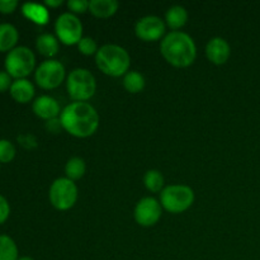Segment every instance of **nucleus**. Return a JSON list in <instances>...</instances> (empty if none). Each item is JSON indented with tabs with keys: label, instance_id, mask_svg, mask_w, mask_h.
<instances>
[{
	"label": "nucleus",
	"instance_id": "f03ea898",
	"mask_svg": "<svg viewBox=\"0 0 260 260\" xmlns=\"http://www.w3.org/2000/svg\"><path fill=\"white\" fill-rule=\"evenodd\" d=\"M160 53L168 63L174 68L184 69L194 62L197 46L189 35L182 30H172L161 40Z\"/></svg>",
	"mask_w": 260,
	"mask_h": 260
},
{
	"label": "nucleus",
	"instance_id": "f8f14e48",
	"mask_svg": "<svg viewBox=\"0 0 260 260\" xmlns=\"http://www.w3.org/2000/svg\"><path fill=\"white\" fill-rule=\"evenodd\" d=\"M206 56L213 65H223L231 56V47L225 38H211L206 45Z\"/></svg>",
	"mask_w": 260,
	"mask_h": 260
},
{
	"label": "nucleus",
	"instance_id": "c756f323",
	"mask_svg": "<svg viewBox=\"0 0 260 260\" xmlns=\"http://www.w3.org/2000/svg\"><path fill=\"white\" fill-rule=\"evenodd\" d=\"M12 76L7 73V71H0V93L9 90L12 86L13 80Z\"/></svg>",
	"mask_w": 260,
	"mask_h": 260
},
{
	"label": "nucleus",
	"instance_id": "2eb2a0df",
	"mask_svg": "<svg viewBox=\"0 0 260 260\" xmlns=\"http://www.w3.org/2000/svg\"><path fill=\"white\" fill-rule=\"evenodd\" d=\"M22 14L37 25H46L50 20V12L45 4L24 3L22 5Z\"/></svg>",
	"mask_w": 260,
	"mask_h": 260
},
{
	"label": "nucleus",
	"instance_id": "6e6552de",
	"mask_svg": "<svg viewBox=\"0 0 260 260\" xmlns=\"http://www.w3.org/2000/svg\"><path fill=\"white\" fill-rule=\"evenodd\" d=\"M66 78V70L62 62L55 58H50L37 66L35 71L36 84L41 89L52 90L58 88Z\"/></svg>",
	"mask_w": 260,
	"mask_h": 260
},
{
	"label": "nucleus",
	"instance_id": "a211bd4d",
	"mask_svg": "<svg viewBox=\"0 0 260 260\" xmlns=\"http://www.w3.org/2000/svg\"><path fill=\"white\" fill-rule=\"evenodd\" d=\"M19 32L10 23H0V52H10L17 47Z\"/></svg>",
	"mask_w": 260,
	"mask_h": 260
},
{
	"label": "nucleus",
	"instance_id": "9d476101",
	"mask_svg": "<svg viewBox=\"0 0 260 260\" xmlns=\"http://www.w3.org/2000/svg\"><path fill=\"white\" fill-rule=\"evenodd\" d=\"M161 205L152 197H144L136 203L134 211L135 221L142 228H151L161 218Z\"/></svg>",
	"mask_w": 260,
	"mask_h": 260
},
{
	"label": "nucleus",
	"instance_id": "1a4fd4ad",
	"mask_svg": "<svg viewBox=\"0 0 260 260\" xmlns=\"http://www.w3.org/2000/svg\"><path fill=\"white\" fill-rule=\"evenodd\" d=\"M55 33L57 40L66 46L78 45L83 38V23L73 13H62L55 22Z\"/></svg>",
	"mask_w": 260,
	"mask_h": 260
},
{
	"label": "nucleus",
	"instance_id": "f3484780",
	"mask_svg": "<svg viewBox=\"0 0 260 260\" xmlns=\"http://www.w3.org/2000/svg\"><path fill=\"white\" fill-rule=\"evenodd\" d=\"M36 48L40 55L45 56L48 60L56 56L60 51V41L57 37L50 33H42L36 40Z\"/></svg>",
	"mask_w": 260,
	"mask_h": 260
},
{
	"label": "nucleus",
	"instance_id": "20e7f679",
	"mask_svg": "<svg viewBox=\"0 0 260 260\" xmlns=\"http://www.w3.org/2000/svg\"><path fill=\"white\" fill-rule=\"evenodd\" d=\"M194 203V190L184 184H172L160 193V205L170 213L185 212Z\"/></svg>",
	"mask_w": 260,
	"mask_h": 260
},
{
	"label": "nucleus",
	"instance_id": "c85d7f7f",
	"mask_svg": "<svg viewBox=\"0 0 260 260\" xmlns=\"http://www.w3.org/2000/svg\"><path fill=\"white\" fill-rule=\"evenodd\" d=\"M18 141H19L20 145L24 146L25 149H33V147L37 146V140H36V137L33 136V135H20V136L18 137Z\"/></svg>",
	"mask_w": 260,
	"mask_h": 260
},
{
	"label": "nucleus",
	"instance_id": "0eeeda50",
	"mask_svg": "<svg viewBox=\"0 0 260 260\" xmlns=\"http://www.w3.org/2000/svg\"><path fill=\"white\" fill-rule=\"evenodd\" d=\"M78 185L66 177L53 180L48 190L51 205L58 211H68L73 208L78 201Z\"/></svg>",
	"mask_w": 260,
	"mask_h": 260
},
{
	"label": "nucleus",
	"instance_id": "9b49d317",
	"mask_svg": "<svg viewBox=\"0 0 260 260\" xmlns=\"http://www.w3.org/2000/svg\"><path fill=\"white\" fill-rule=\"evenodd\" d=\"M167 24L161 18L156 15H146L137 20L135 25V33L137 38L144 42H155L165 37Z\"/></svg>",
	"mask_w": 260,
	"mask_h": 260
},
{
	"label": "nucleus",
	"instance_id": "bb28decb",
	"mask_svg": "<svg viewBox=\"0 0 260 260\" xmlns=\"http://www.w3.org/2000/svg\"><path fill=\"white\" fill-rule=\"evenodd\" d=\"M19 3L17 0H0V13L2 14H12L17 10Z\"/></svg>",
	"mask_w": 260,
	"mask_h": 260
},
{
	"label": "nucleus",
	"instance_id": "ddd939ff",
	"mask_svg": "<svg viewBox=\"0 0 260 260\" xmlns=\"http://www.w3.org/2000/svg\"><path fill=\"white\" fill-rule=\"evenodd\" d=\"M32 109L36 116L47 122L58 118L62 111L58 102L50 95H41L36 98L32 104Z\"/></svg>",
	"mask_w": 260,
	"mask_h": 260
},
{
	"label": "nucleus",
	"instance_id": "aec40b11",
	"mask_svg": "<svg viewBox=\"0 0 260 260\" xmlns=\"http://www.w3.org/2000/svg\"><path fill=\"white\" fill-rule=\"evenodd\" d=\"M86 172V164L84 161V159L78 156H74L71 159L68 160L65 165V174L66 178H69L70 180L75 182V180L81 179V178L85 175Z\"/></svg>",
	"mask_w": 260,
	"mask_h": 260
},
{
	"label": "nucleus",
	"instance_id": "7ed1b4c3",
	"mask_svg": "<svg viewBox=\"0 0 260 260\" xmlns=\"http://www.w3.org/2000/svg\"><path fill=\"white\" fill-rule=\"evenodd\" d=\"M95 63L99 70L112 78L124 76L129 71L131 57L126 48L118 45H104L95 55Z\"/></svg>",
	"mask_w": 260,
	"mask_h": 260
},
{
	"label": "nucleus",
	"instance_id": "4468645a",
	"mask_svg": "<svg viewBox=\"0 0 260 260\" xmlns=\"http://www.w3.org/2000/svg\"><path fill=\"white\" fill-rule=\"evenodd\" d=\"M9 93L10 96L17 103L25 104L32 102V99L35 98L36 90L32 81H29L28 79H17V80L13 81L12 86L9 89Z\"/></svg>",
	"mask_w": 260,
	"mask_h": 260
},
{
	"label": "nucleus",
	"instance_id": "473e14b6",
	"mask_svg": "<svg viewBox=\"0 0 260 260\" xmlns=\"http://www.w3.org/2000/svg\"><path fill=\"white\" fill-rule=\"evenodd\" d=\"M18 260H35L33 258H30V256H20Z\"/></svg>",
	"mask_w": 260,
	"mask_h": 260
},
{
	"label": "nucleus",
	"instance_id": "6ab92c4d",
	"mask_svg": "<svg viewBox=\"0 0 260 260\" xmlns=\"http://www.w3.org/2000/svg\"><path fill=\"white\" fill-rule=\"evenodd\" d=\"M188 22V12L182 5H174L169 8L165 14V24L173 30H179Z\"/></svg>",
	"mask_w": 260,
	"mask_h": 260
},
{
	"label": "nucleus",
	"instance_id": "412c9836",
	"mask_svg": "<svg viewBox=\"0 0 260 260\" xmlns=\"http://www.w3.org/2000/svg\"><path fill=\"white\" fill-rule=\"evenodd\" d=\"M145 85H146V81H145L144 75H141L139 71H128L123 76V88L128 93H141L145 89Z\"/></svg>",
	"mask_w": 260,
	"mask_h": 260
},
{
	"label": "nucleus",
	"instance_id": "f257e3e1",
	"mask_svg": "<svg viewBox=\"0 0 260 260\" xmlns=\"http://www.w3.org/2000/svg\"><path fill=\"white\" fill-rule=\"evenodd\" d=\"M62 129L78 139L93 136L99 127V114L88 102H73L61 111Z\"/></svg>",
	"mask_w": 260,
	"mask_h": 260
},
{
	"label": "nucleus",
	"instance_id": "7c9ffc66",
	"mask_svg": "<svg viewBox=\"0 0 260 260\" xmlns=\"http://www.w3.org/2000/svg\"><path fill=\"white\" fill-rule=\"evenodd\" d=\"M46 128H47L50 132H52V134H57V132L60 131V128H62L60 118H56V119H52V121L46 122Z\"/></svg>",
	"mask_w": 260,
	"mask_h": 260
},
{
	"label": "nucleus",
	"instance_id": "a878e982",
	"mask_svg": "<svg viewBox=\"0 0 260 260\" xmlns=\"http://www.w3.org/2000/svg\"><path fill=\"white\" fill-rule=\"evenodd\" d=\"M68 8L70 9V13L73 14H83V13L89 10V2L88 0H69L66 3Z\"/></svg>",
	"mask_w": 260,
	"mask_h": 260
},
{
	"label": "nucleus",
	"instance_id": "423d86ee",
	"mask_svg": "<svg viewBox=\"0 0 260 260\" xmlns=\"http://www.w3.org/2000/svg\"><path fill=\"white\" fill-rule=\"evenodd\" d=\"M4 65L5 71L15 80L27 79V76H29L32 71H36L37 69L35 52L25 46H17L8 52Z\"/></svg>",
	"mask_w": 260,
	"mask_h": 260
},
{
	"label": "nucleus",
	"instance_id": "2f4dec72",
	"mask_svg": "<svg viewBox=\"0 0 260 260\" xmlns=\"http://www.w3.org/2000/svg\"><path fill=\"white\" fill-rule=\"evenodd\" d=\"M62 0H46L45 5L47 8H57L62 5Z\"/></svg>",
	"mask_w": 260,
	"mask_h": 260
},
{
	"label": "nucleus",
	"instance_id": "b1692460",
	"mask_svg": "<svg viewBox=\"0 0 260 260\" xmlns=\"http://www.w3.org/2000/svg\"><path fill=\"white\" fill-rule=\"evenodd\" d=\"M17 150H15L14 144L9 140L2 139L0 140V162L8 164L12 160H14Z\"/></svg>",
	"mask_w": 260,
	"mask_h": 260
},
{
	"label": "nucleus",
	"instance_id": "393cba45",
	"mask_svg": "<svg viewBox=\"0 0 260 260\" xmlns=\"http://www.w3.org/2000/svg\"><path fill=\"white\" fill-rule=\"evenodd\" d=\"M78 50L79 52L83 53L85 56H93L96 55L99 47L96 45L95 40L91 37H83L80 40V42L78 43Z\"/></svg>",
	"mask_w": 260,
	"mask_h": 260
},
{
	"label": "nucleus",
	"instance_id": "4be33fe9",
	"mask_svg": "<svg viewBox=\"0 0 260 260\" xmlns=\"http://www.w3.org/2000/svg\"><path fill=\"white\" fill-rule=\"evenodd\" d=\"M19 251L15 241L8 235H0V260H18Z\"/></svg>",
	"mask_w": 260,
	"mask_h": 260
},
{
	"label": "nucleus",
	"instance_id": "dca6fc26",
	"mask_svg": "<svg viewBox=\"0 0 260 260\" xmlns=\"http://www.w3.org/2000/svg\"><path fill=\"white\" fill-rule=\"evenodd\" d=\"M119 8L117 0H90L89 2V12L99 19H107L113 17Z\"/></svg>",
	"mask_w": 260,
	"mask_h": 260
},
{
	"label": "nucleus",
	"instance_id": "5701e85b",
	"mask_svg": "<svg viewBox=\"0 0 260 260\" xmlns=\"http://www.w3.org/2000/svg\"><path fill=\"white\" fill-rule=\"evenodd\" d=\"M144 184L147 190L152 193H159L164 189V177L159 170H147L144 175Z\"/></svg>",
	"mask_w": 260,
	"mask_h": 260
},
{
	"label": "nucleus",
	"instance_id": "cd10ccee",
	"mask_svg": "<svg viewBox=\"0 0 260 260\" xmlns=\"http://www.w3.org/2000/svg\"><path fill=\"white\" fill-rule=\"evenodd\" d=\"M10 215V206L8 203L7 198L0 194V225L4 223L9 218Z\"/></svg>",
	"mask_w": 260,
	"mask_h": 260
},
{
	"label": "nucleus",
	"instance_id": "39448f33",
	"mask_svg": "<svg viewBox=\"0 0 260 260\" xmlns=\"http://www.w3.org/2000/svg\"><path fill=\"white\" fill-rule=\"evenodd\" d=\"M68 94L74 102H88L96 91V81L86 69H74L66 78Z\"/></svg>",
	"mask_w": 260,
	"mask_h": 260
}]
</instances>
